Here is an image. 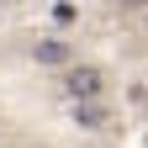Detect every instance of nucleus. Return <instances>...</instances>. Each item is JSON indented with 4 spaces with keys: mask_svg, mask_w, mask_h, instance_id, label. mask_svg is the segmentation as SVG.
Masks as SVG:
<instances>
[{
    "mask_svg": "<svg viewBox=\"0 0 148 148\" xmlns=\"http://www.w3.org/2000/svg\"><path fill=\"white\" fill-rule=\"evenodd\" d=\"M138 27H143V37H148V11H143V21H138Z\"/></svg>",
    "mask_w": 148,
    "mask_h": 148,
    "instance_id": "423d86ee",
    "label": "nucleus"
},
{
    "mask_svg": "<svg viewBox=\"0 0 148 148\" xmlns=\"http://www.w3.org/2000/svg\"><path fill=\"white\" fill-rule=\"evenodd\" d=\"M69 111H74V127H85V132H106V127H111L106 101H74Z\"/></svg>",
    "mask_w": 148,
    "mask_h": 148,
    "instance_id": "7ed1b4c3",
    "label": "nucleus"
},
{
    "mask_svg": "<svg viewBox=\"0 0 148 148\" xmlns=\"http://www.w3.org/2000/svg\"><path fill=\"white\" fill-rule=\"evenodd\" d=\"M111 5H116V11H138V16H143V11H148V0H111Z\"/></svg>",
    "mask_w": 148,
    "mask_h": 148,
    "instance_id": "39448f33",
    "label": "nucleus"
},
{
    "mask_svg": "<svg viewBox=\"0 0 148 148\" xmlns=\"http://www.w3.org/2000/svg\"><path fill=\"white\" fill-rule=\"evenodd\" d=\"M27 53H32V64H42V69H58V74L74 64V42H69V37H58V32H42V37H37Z\"/></svg>",
    "mask_w": 148,
    "mask_h": 148,
    "instance_id": "f03ea898",
    "label": "nucleus"
},
{
    "mask_svg": "<svg viewBox=\"0 0 148 148\" xmlns=\"http://www.w3.org/2000/svg\"><path fill=\"white\" fill-rule=\"evenodd\" d=\"M58 85H64V95H69V106H74V101H101L111 79H106L101 64H69V69L58 74Z\"/></svg>",
    "mask_w": 148,
    "mask_h": 148,
    "instance_id": "f257e3e1",
    "label": "nucleus"
},
{
    "mask_svg": "<svg viewBox=\"0 0 148 148\" xmlns=\"http://www.w3.org/2000/svg\"><path fill=\"white\" fill-rule=\"evenodd\" d=\"M74 16H79V5H74V0H58V5H53V21H58V27L74 21Z\"/></svg>",
    "mask_w": 148,
    "mask_h": 148,
    "instance_id": "20e7f679",
    "label": "nucleus"
}]
</instances>
